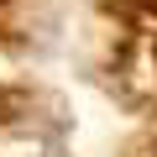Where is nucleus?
Segmentation results:
<instances>
[{
	"label": "nucleus",
	"mask_w": 157,
	"mask_h": 157,
	"mask_svg": "<svg viewBox=\"0 0 157 157\" xmlns=\"http://www.w3.org/2000/svg\"><path fill=\"white\" fill-rule=\"evenodd\" d=\"M141 6H147V11H157V0H141Z\"/></svg>",
	"instance_id": "obj_1"
}]
</instances>
